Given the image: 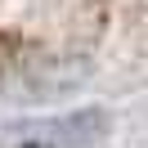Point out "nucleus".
<instances>
[{
  "mask_svg": "<svg viewBox=\"0 0 148 148\" xmlns=\"http://www.w3.org/2000/svg\"><path fill=\"white\" fill-rule=\"evenodd\" d=\"M103 130H108V112L85 108V112H67V117H49V121H27V126H18L14 135L40 139V144H49V148H81V144H94Z\"/></svg>",
  "mask_w": 148,
  "mask_h": 148,
  "instance_id": "1",
  "label": "nucleus"
}]
</instances>
